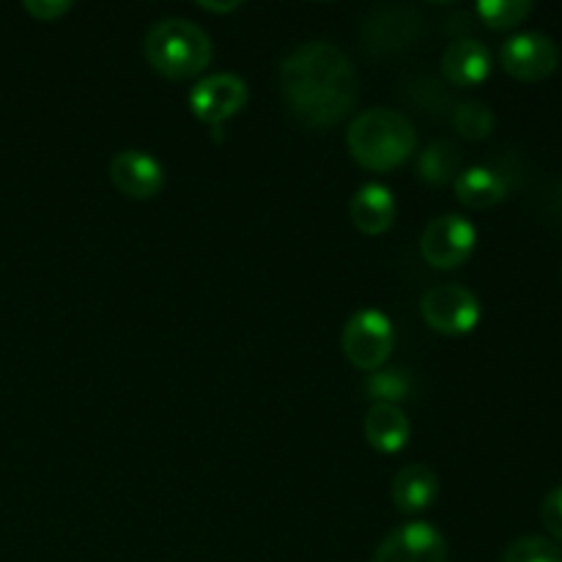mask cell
<instances>
[{
	"label": "cell",
	"instance_id": "7a4b0ae2",
	"mask_svg": "<svg viewBox=\"0 0 562 562\" xmlns=\"http://www.w3.org/2000/svg\"><path fill=\"white\" fill-rule=\"evenodd\" d=\"M349 151L362 168L384 170L401 168L415 154L417 135L412 121L398 110L373 108L357 115L346 132Z\"/></svg>",
	"mask_w": 562,
	"mask_h": 562
},
{
	"label": "cell",
	"instance_id": "ac0fdd59",
	"mask_svg": "<svg viewBox=\"0 0 562 562\" xmlns=\"http://www.w3.org/2000/svg\"><path fill=\"white\" fill-rule=\"evenodd\" d=\"M417 170H420V179L431 187H445L450 181L459 179L461 173V151L456 143L450 140H437L420 154V162H417Z\"/></svg>",
	"mask_w": 562,
	"mask_h": 562
},
{
	"label": "cell",
	"instance_id": "3957f363",
	"mask_svg": "<svg viewBox=\"0 0 562 562\" xmlns=\"http://www.w3.org/2000/svg\"><path fill=\"white\" fill-rule=\"evenodd\" d=\"M148 66L170 80H190L212 64V38L190 20H162L148 31L143 42Z\"/></svg>",
	"mask_w": 562,
	"mask_h": 562
},
{
	"label": "cell",
	"instance_id": "5bb4252c",
	"mask_svg": "<svg viewBox=\"0 0 562 562\" xmlns=\"http://www.w3.org/2000/svg\"><path fill=\"white\" fill-rule=\"evenodd\" d=\"M439 497V477L426 464H406L393 477V503L401 514H423Z\"/></svg>",
	"mask_w": 562,
	"mask_h": 562
},
{
	"label": "cell",
	"instance_id": "7402d4cb",
	"mask_svg": "<svg viewBox=\"0 0 562 562\" xmlns=\"http://www.w3.org/2000/svg\"><path fill=\"white\" fill-rule=\"evenodd\" d=\"M541 519L543 527L549 530V536H552L554 541H562V486L552 488V492L543 497Z\"/></svg>",
	"mask_w": 562,
	"mask_h": 562
},
{
	"label": "cell",
	"instance_id": "4fadbf2b",
	"mask_svg": "<svg viewBox=\"0 0 562 562\" xmlns=\"http://www.w3.org/2000/svg\"><path fill=\"white\" fill-rule=\"evenodd\" d=\"M395 198L384 184H366L355 192L349 203L351 223L368 236H382L395 223Z\"/></svg>",
	"mask_w": 562,
	"mask_h": 562
},
{
	"label": "cell",
	"instance_id": "52a82bcc",
	"mask_svg": "<svg viewBox=\"0 0 562 562\" xmlns=\"http://www.w3.org/2000/svg\"><path fill=\"white\" fill-rule=\"evenodd\" d=\"M250 99L247 91V82L241 77L228 75H212L206 80L198 82L190 91V110L209 126H223L225 121L234 119L236 113H241Z\"/></svg>",
	"mask_w": 562,
	"mask_h": 562
},
{
	"label": "cell",
	"instance_id": "7c38bea8",
	"mask_svg": "<svg viewBox=\"0 0 562 562\" xmlns=\"http://www.w3.org/2000/svg\"><path fill=\"white\" fill-rule=\"evenodd\" d=\"M442 71L453 86L472 88L492 71V53L477 38H456L442 55Z\"/></svg>",
	"mask_w": 562,
	"mask_h": 562
},
{
	"label": "cell",
	"instance_id": "603a6c76",
	"mask_svg": "<svg viewBox=\"0 0 562 562\" xmlns=\"http://www.w3.org/2000/svg\"><path fill=\"white\" fill-rule=\"evenodd\" d=\"M22 9L38 22H55L71 11V0H25Z\"/></svg>",
	"mask_w": 562,
	"mask_h": 562
},
{
	"label": "cell",
	"instance_id": "8fae6325",
	"mask_svg": "<svg viewBox=\"0 0 562 562\" xmlns=\"http://www.w3.org/2000/svg\"><path fill=\"white\" fill-rule=\"evenodd\" d=\"M110 181L121 195L132 198V201H151L162 192L165 170L148 151L126 148V151L115 154L110 162Z\"/></svg>",
	"mask_w": 562,
	"mask_h": 562
},
{
	"label": "cell",
	"instance_id": "cb8c5ba5",
	"mask_svg": "<svg viewBox=\"0 0 562 562\" xmlns=\"http://www.w3.org/2000/svg\"><path fill=\"white\" fill-rule=\"evenodd\" d=\"M201 9H206V11H234V9H239V3H236V0H231V3H201Z\"/></svg>",
	"mask_w": 562,
	"mask_h": 562
},
{
	"label": "cell",
	"instance_id": "2e32d148",
	"mask_svg": "<svg viewBox=\"0 0 562 562\" xmlns=\"http://www.w3.org/2000/svg\"><path fill=\"white\" fill-rule=\"evenodd\" d=\"M456 184V198L470 209H492L508 195V181L492 168H467L461 170Z\"/></svg>",
	"mask_w": 562,
	"mask_h": 562
},
{
	"label": "cell",
	"instance_id": "44dd1931",
	"mask_svg": "<svg viewBox=\"0 0 562 562\" xmlns=\"http://www.w3.org/2000/svg\"><path fill=\"white\" fill-rule=\"evenodd\" d=\"M503 562H562V552L549 538L525 536L505 549Z\"/></svg>",
	"mask_w": 562,
	"mask_h": 562
},
{
	"label": "cell",
	"instance_id": "9c48e42d",
	"mask_svg": "<svg viewBox=\"0 0 562 562\" xmlns=\"http://www.w3.org/2000/svg\"><path fill=\"white\" fill-rule=\"evenodd\" d=\"M373 562H448V541L428 521H409L379 543Z\"/></svg>",
	"mask_w": 562,
	"mask_h": 562
},
{
	"label": "cell",
	"instance_id": "8992f818",
	"mask_svg": "<svg viewBox=\"0 0 562 562\" xmlns=\"http://www.w3.org/2000/svg\"><path fill=\"white\" fill-rule=\"evenodd\" d=\"M477 241L475 225L461 214H442L423 231L420 252L437 269H456L467 263Z\"/></svg>",
	"mask_w": 562,
	"mask_h": 562
},
{
	"label": "cell",
	"instance_id": "e0dca14e",
	"mask_svg": "<svg viewBox=\"0 0 562 562\" xmlns=\"http://www.w3.org/2000/svg\"><path fill=\"white\" fill-rule=\"evenodd\" d=\"M417 382L415 373L404 366H390L371 371L366 379V395L373 404H390L398 406L415 395Z\"/></svg>",
	"mask_w": 562,
	"mask_h": 562
},
{
	"label": "cell",
	"instance_id": "d6986e66",
	"mask_svg": "<svg viewBox=\"0 0 562 562\" xmlns=\"http://www.w3.org/2000/svg\"><path fill=\"white\" fill-rule=\"evenodd\" d=\"M453 126L461 137H467V140H483V137L492 135L494 130L492 108L477 102V99L459 102L453 110Z\"/></svg>",
	"mask_w": 562,
	"mask_h": 562
},
{
	"label": "cell",
	"instance_id": "30bf717a",
	"mask_svg": "<svg viewBox=\"0 0 562 562\" xmlns=\"http://www.w3.org/2000/svg\"><path fill=\"white\" fill-rule=\"evenodd\" d=\"M423 31V16L412 5H382L366 20V42L373 53H398L415 44Z\"/></svg>",
	"mask_w": 562,
	"mask_h": 562
},
{
	"label": "cell",
	"instance_id": "6da1fadb",
	"mask_svg": "<svg viewBox=\"0 0 562 562\" xmlns=\"http://www.w3.org/2000/svg\"><path fill=\"white\" fill-rule=\"evenodd\" d=\"M280 91L302 124L327 130L355 110L360 80L349 55L335 44L311 42L280 64Z\"/></svg>",
	"mask_w": 562,
	"mask_h": 562
},
{
	"label": "cell",
	"instance_id": "277c9868",
	"mask_svg": "<svg viewBox=\"0 0 562 562\" xmlns=\"http://www.w3.org/2000/svg\"><path fill=\"white\" fill-rule=\"evenodd\" d=\"M340 346H344L346 360L355 368L368 373L379 371L390 360V355H393L395 327L390 322V316H384L382 311L366 307V311L355 313L346 322L344 335H340Z\"/></svg>",
	"mask_w": 562,
	"mask_h": 562
},
{
	"label": "cell",
	"instance_id": "ba28073f",
	"mask_svg": "<svg viewBox=\"0 0 562 562\" xmlns=\"http://www.w3.org/2000/svg\"><path fill=\"white\" fill-rule=\"evenodd\" d=\"M499 60H503V69L508 71L510 77H516V80L538 82L558 69L560 49L558 44L549 36H543V33L527 31L516 33V36H510L508 42L503 44Z\"/></svg>",
	"mask_w": 562,
	"mask_h": 562
},
{
	"label": "cell",
	"instance_id": "ffe728a7",
	"mask_svg": "<svg viewBox=\"0 0 562 562\" xmlns=\"http://www.w3.org/2000/svg\"><path fill=\"white\" fill-rule=\"evenodd\" d=\"M477 16L494 31H508L532 14L530 0H481L475 5Z\"/></svg>",
	"mask_w": 562,
	"mask_h": 562
},
{
	"label": "cell",
	"instance_id": "5b68a950",
	"mask_svg": "<svg viewBox=\"0 0 562 562\" xmlns=\"http://www.w3.org/2000/svg\"><path fill=\"white\" fill-rule=\"evenodd\" d=\"M423 318L442 335H467L481 322V300L467 285L442 283L426 291L420 302Z\"/></svg>",
	"mask_w": 562,
	"mask_h": 562
},
{
	"label": "cell",
	"instance_id": "9a60e30c",
	"mask_svg": "<svg viewBox=\"0 0 562 562\" xmlns=\"http://www.w3.org/2000/svg\"><path fill=\"white\" fill-rule=\"evenodd\" d=\"M362 431H366L368 445L373 450H379V453H398L409 442L412 426L401 406L373 404L368 409L366 423H362Z\"/></svg>",
	"mask_w": 562,
	"mask_h": 562
}]
</instances>
